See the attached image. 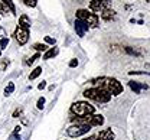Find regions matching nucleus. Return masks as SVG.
I'll return each instance as SVG.
<instances>
[{"mask_svg": "<svg viewBox=\"0 0 150 140\" xmlns=\"http://www.w3.org/2000/svg\"><path fill=\"white\" fill-rule=\"evenodd\" d=\"M22 113H23V110H22V108L15 110V111H13V117H15V119H19V117L22 116Z\"/></svg>", "mask_w": 150, "mask_h": 140, "instance_id": "nucleus-27", "label": "nucleus"}, {"mask_svg": "<svg viewBox=\"0 0 150 140\" xmlns=\"http://www.w3.org/2000/svg\"><path fill=\"white\" fill-rule=\"evenodd\" d=\"M82 140H97V136H90V137H85Z\"/></svg>", "mask_w": 150, "mask_h": 140, "instance_id": "nucleus-32", "label": "nucleus"}, {"mask_svg": "<svg viewBox=\"0 0 150 140\" xmlns=\"http://www.w3.org/2000/svg\"><path fill=\"white\" fill-rule=\"evenodd\" d=\"M90 130H91V126H88V124H72L67 129V134L72 139H76L79 136L87 134Z\"/></svg>", "mask_w": 150, "mask_h": 140, "instance_id": "nucleus-6", "label": "nucleus"}, {"mask_svg": "<svg viewBox=\"0 0 150 140\" xmlns=\"http://www.w3.org/2000/svg\"><path fill=\"white\" fill-rule=\"evenodd\" d=\"M1 38H7V32H6V30H4V29L0 26V39H1Z\"/></svg>", "mask_w": 150, "mask_h": 140, "instance_id": "nucleus-29", "label": "nucleus"}, {"mask_svg": "<svg viewBox=\"0 0 150 140\" xmlns=\"http://www.w3.org/2000/svg\"><path fill=\"white\" fill-rule=\"evenodd\" d=\"M42 74V66H36L32 72H30V75H29V80L32 81V80H36L38 77Z\"/></svg>", "mask_w": 150, "mask_h": 140, "instance_id": "nucleus-16", "label": "nucleus"}, {"mask_svg": "<svg viewBox=\"0 0 150 140\" xmlns=\"http://www.w3.org/2000/svg\"><path fill=\"white\" fill-rule=\"evenodd\" d=\"M78 64H79V62H78V59H76V58H74V59L69 61V66H71V68H75V66H78Z\"/></svg>", "mask_w": 150, "mask_h": 140, "instance_id": "nucleus-28", "label": "nucleus"}, {"mask_svg": "<svg viewBox=\"0 0 150 140\" xmlns=\"http://www.w3.org/2000/svg\"><path fill=\"white\" fill-rule=\"evenodd\" d=\"M82 95L85 98H88V100H93L95 103H101V104L108 103V101L111 100V94L108 91L103 90V88H98V87H93V88L85 90Z\"/></svg>", "mask_w": 150, "mask_h": 140, "instance_id": "nucleus-2", "label": "nucleus"}, {"mask_svg": "<svg viewBox=\"0 0 150 140\" xmlns=\"http://www.w3.org/2000/svg\"><path fill=\"white\" fill-rule=\"evenodd\" d=\"M36 107H38V108H39V110H42V108L45 107V98H43V97H40V98L38 100Z\"/></svg>", "mask_w": 150, "mask_h": 140, "instance_id": "nucleus-26", "label": "nucleus"}, {"mask_svg": "<svg viewBox=\"0 0 150 140\" xmlns=\"http://www.w3.org/2000/svg\"><path fill=\"white\" fill-rule=\"evenodd\" d=\"M3 3H4V6L9 9V12L12 13V15H16V6H15V3L12 1V0H1Z\"/></svg>", "mask_w": 150, "mask_h": 140, "instance_id": "nucleus-15", "label": "nucleus"}, {"mask_svg": "<svg viewBox=\"0 0 150 140\" xmlns=\"http://www.w3.org/2000/svg\"><path fill=\"white\" fill-rule=\"evenodd\" d=\"M90 9H91L93 12L101 13V12H104V10H107V9H111V1H110V0H91Z\"/></svg>", "mask_w": 150, "mask_h": 140, "instance_id": "nucleus-7", "label": "nucleus"}, {"mask_svg": "<svg viewBox=\"0 0 150 140\" xmlns=\"http://www.w3.org/2000/svg\"><path fill=\"white\" fill-rule=\"evenodd\" d=\"M20 129H22L20 126H16V127H15V132H13V133H16V134H18L19 132H20Z\"/></svg>", "mask_w": 150, "mask_h": 140, "instance_id": "nucleus-33", "label": "nucleus"}, {"mask_svg": "<svg viewBox=\"0 0 150 140\" xmlns=\"http://www.w3.org/2000/svg\"><path fill=\"white\" fill-rule=\"evenodd\" d=\"M0 13H1V15H7V13H9V9L4 6L3 1H0Z\"/></svg>", "mask_w": 150, "mask_h": 140, "instance_id": "nucleus-24", "label": "nucleus"}, {"mask_svg": "<svg viewBox=\"0 0 150 140\" xmlns=\"http://www.w3.org/2000/svg\"><path fill=\"white\" fill-rule=\"evenodd\" d=\"M10 140H20V137H19V136L16 134V133H13V134L10 136Z\"/></svg>", "mask_w": 150, "mask_h": 140, "instance_id": "nucleus-31", "label": "nucleus"}, {"mask_svg": "<svg viewBox=\"0 0 150 140\" xmlns=\"http://www.w3.org/2000/svg\"><path fill=\"white\" fill-rule=\"evenodd\" d=\"M15 38H16V40L19 42V45H25V43L29 40V30L19 26L18 29L15 30Z\"/></svg>", "mask_w": 150, "mask_h": 140, "instance_id": "nucleus-8", "label": "nucleus"}, {"mask_svg": "<svg viewBox=\"0 0 150 140\" xmlns=\"http://www.w3.org/2000/svg\"><path fill=\"white\" fill-rule=\"evenodd\" d=\"M0 55H1V49H0Z\"/></svg>", "mask_w": 150, "mask_h": 140, "instance_id": "nucleus-34", "label": "nucleus"}, {"mask_svg": "<svg viewBox=\"0 0 150 140\" xmlns=\"http://www.w3.org/2000/svg\"><path fill=\"white\" fill-rule=\"evenodd\" d=\"M28 7H36V4H38V0H22Z\"/></svg>", "mask_w": 150, "mask_h": 140, "instance_id": "nucleus-20", "label": "nucleus"}, {"mask_svg": "<svg viewBox=\"0 0 150 140\" xmlns=\"http://www.w3.org/2000/svg\"><path fill=\"white\" fill-rule=\"evenodd\" d=\"M19 26L20 28H23V29H30V26H32V22H30V19L26 16V15H22L20 18H19Z\"/></svg>", "mask_w": 150, "mask_h": 140, "instance_id": "nucleus-11", "label": "nucleus"}, {"mask_svg": "<svg viewBox=\"0 0 150 140\" xmlns=\"http://www.w3.org/2000/svg\"><path fill=\"white\" fill-rule=\"evenodd\" d=\"M9 64H10V61L9 59H1L0 61V71H4V69L7 68Z\"/></svg>", "mask_w": 150, "mask_h": 140, "instance_id": "nucleus-22", "label": "nucleus"}, {"mask_svg": "<svg viewBox=\"0 0 150 140\" xmlns=\"http://www.w3.org/2000/svg\"><path fill=\"white\" fill-rule=\"evenodd\" d=\"M101 18H103L104 20H112V19H115V12H114L112 9H107V10L101 12Z\"/></svg>", "mask_w": 150, "mask_h": 140, "instance_id": "nucleus-13", "label": "nucleus"}, {"mask_svg": "<svg viewBox=\"0 0 150 140\" xmlns=\"http://www.w3.org/2000/svg\"><path fill=\"white\" fill-rule=\"evenodd\" d=\"M146 1H150V0H146Z\"/></svg>", "mask_w": 150, "mask_h": 140, "instance_id": "nucleus-35", "label": "nucleus"}, {"mask_svg": "<svg viewBox=\"0 0 150 140\" xmlns=\"http://www.w3.org/2000/svg\"><path fill=\"white\" fill-rule=\"evenodd\" d=\"M76 19L85 22L90 28H97L98 26V16L93 12H90V10H85V9L76 10Z\"/></svg>", "mask_w": 150, "mask_h": 140, "instance_id": "nucleus-5", "label": "nucleus"}, {"mask_svg": "<svg viewBox=\"0 0 150 140\" xmlns=\"http://www.w3.org/2000/svg\"><path fill=\"white\" fill-rule=\"evenodd\" d=\"M129 85H130V88L136 93V94H140L142 90H147V85H144V84H139V82H136V81H130Z\"/></svg>", "mask_w": 150, "mask_h": 140, "instance_id": "nucleus-12", "label": "nucleus"}, {"mask_svg": "<svg viewBox=\"0 0 150 140\" xmlns=\"http://www.w3.org/2000/svg\"><path fill=\"white\" fill-rule=\"evenodd\" d=\"M114 139V133L111 129H105L103 132H100V134L97 136V140H112Z\"/></svg>", "mask_w": 150, "mask_h": 140, "instance_id": "nucleus-10", "label": "nucleus"}, {"mask_svg": "<svg viewBox=\"0 0 150 140\" xmlns=\"http://www.w3.org/2000/svg\"><path fill=\"white\" fill-rule=\"evenodd\" d=\"M39 58H40V55H39V54H35L33 57H30L29 59L25 61V64H26V65H32V64H33V62H35L36 59H39Z\"/></svg>", "mask_w": 150, "mask_h": 140, "instance_id": "nucleus-19", "label": "nucleus"}, {"mask_svg": "<svg viewBox=\"0 0 150 140\" xmlns=\"http://www.w3.org/2000/svg\"><path fill=\"white\" fill-rule=\"evenodd\" d=\"M13 91H15V84H13V82H9L7 87L4 88V95H10Z\"/></svg>", "mask_w": 150, "mask_h": 140, "instance_id": "nucleus-17", "label": "nucleus"}, {"mask_svg": "<svg viewBox=\"0 0 150 140\" xmlns=\"http://www.w3.org/2000/svg\"><path fill=\"white\" fill-rule=\"evenodd\" d=\"M43 39H45V43H48V45H52V46H54V45L56 43V40L54 39V38H51V36H45Z\"/></svg>", "mask_w": 150, "mask_h": 140, "instance_id": "nucleus-25", "label": "nucleus"}, {"mask_svg": "<svg viewBox=\"0 0 150 140\" xmlns=\"http://www.w3.org/2000/svg\"><path fill=\"white\" fill-rule=\"evenodd\" d=\"M95 87L98 88H103L105 91H108L111 95H118L123 93V85L118 82V80L115 78H108V77H101V78H97V80L91 81Z\"/></svg>", "mask_w": 150, "mask_h": 140, "instance_id": "nucleus-1", "label": "nucleus"}, {"mask_svg": "<svg viewBox=\"0 0 150 140\" xmlns=\"http://www.w3.org/2000/svg\"><path fill=\"white\" fill-rule=\"evenodd\" d=\"M58 48H51V49H48L45 54H43V59H51V58H54L58 55Z\"/></svg>", "mask_w": 150, "mask_h": 140, "instance_id": "nucleus-14", "label": "nucleus"}, {"mask_svg": "<svg viewBox=\"0 0 150 140\" xmlns=\"http://www.w3.org/2000/svg\"><path fill=\"white\" fill-rule=\"evenodd\" d=\"M71 113L75 117H84V116H88V114H94L95 108H94V105L85 103V101H76L71 105Z\"/></svg>", "mask_w": 150, "mask_h": 140, "instance_id": "nucleus-4", "label": "nucleus"}, {"mask_svg": "<svg viewBox=\"0 0 150 140\" xmlns=\"http://www.w3.org/2000/svg\"><path fill=\"white\" fill-rule=\"evenodd\" d=\"M43 88H46V82H45V81H42V82L38 85V90H43Z\"/></svg>", "mask_w": 150, "mask_h": 140, "instance_id": "nucleus-30", "label": "nucleus"}, {"mask_svg": "<svg viewBox=\"0 0 150 140\" xmlns=\"http://www.w3.org/2000/svg\"><path fill=\"white\" fill-rule=\"evenodd\" d=\"M88 30H90V26L85 22H82V20H79V19L75 20V32H76L78 36H84L85 32H88Z\"/></svg>", "mask_w": 150, "mask_h": 140, "instance_id": "nucleus-9", "label": "nucleus"}, {"mask_svg": "<svg viewBox=\"0 0 150 140\" xmlns=\"http://www.w3.org/2000/svg\"><path fill=\"white\" fill-rule=\"evenodd\" d=\"M71 121L74 124H88L91 127H97V126H103L104 124V117L101 114H88L84 117H71Z\"/></svg>", "mask_w": 150, "mask_h": 140, "instance_id": "nucleus-3", "label": "nucleus"}, {"mask_svg": "<svg viewBox=\"0 0 150 140\" xmlns=\"http://www.w3.org/2000/svg\"><path fill=\"white\" fill-rule=\"evenodd\" d=\"M33 48L36 49L38 52H40V51H42V52H43V51L46 52V51H48V46H46V43H35V45H33Z\"/></svg>", "mask_w": 150, "mask_h": 140, "instance_id": "nucleus-18", "label": "nucleus"}, {"mask_svg": "<svg viewBox=\"0 0 150 140\" xmlns=\"http://www.w3.org/2000/svg\"><path fill=\"white\" fill-rule=\"evenodd\" d=\"M9 45V38H1L0 39V49H6Z\"/></svg>", "mask_w": 150, "mask_h": 140, "instance_id": "nucleus-21", "label": "nucleus"}, {"mask_svg": "<svg viewBox=\"0 0 150 140\" xmlns=\"http://www.w3.org/2000/svg\"><path fill=\"white\" fill-rule=\"evenodd\" d=\"M126 52H127V54H130V55H136V57H139V55H140V52H137L136 49H131L130 46H126Z\"/></svg>", "mask_w": 150, "mask_h": 140, "instance_id": "nucleus-23", "label": "nucleus"}]
</instances>
